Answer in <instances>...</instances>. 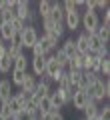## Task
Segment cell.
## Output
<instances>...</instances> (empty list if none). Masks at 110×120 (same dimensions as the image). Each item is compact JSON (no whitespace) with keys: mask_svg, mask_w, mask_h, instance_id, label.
Returning <instances> with one entry per match:
<instances>
[{"mask_svg":"<svg viewBox=\"0 0 110 120\" xmlns=\"http://www.w3.org/2000/svg\"><path fill=\"white\" fill-rule=\"evenodd\" d=\"M86 94L90 96V100H94V102H100V100H104V98H108L110 96V82H108V78H100L98 76L96 80L92 82V84L88 86V90H86Z\"/></svg>","mask_w":110,"mask_h":120,"instance_id":"obj_1","label":"cell"},{"mask_svg":"<svg viewBox=\"0 0 110 120\" xmlns=\"http://www.w3.org/2000/svg\"><path fill=\"white\" fill-rule=\"evenodd\" d=\"M80 24L86 34H94L96 28L100 26V16H98L96 10H86V12L80 14Z\"/></svg>","mask_w":110,"mask_h":120,"instance_id":"obj_2","label":"cell"},{"mask_svg":"<svg viewBox=\"0 0 110 120\" xmlns=\"http://www.w3.org/2000/svg\"><path fill=\"white\" fill-rule=\"evenodd\" d=\"M38 40V32H36V26H28L26 24L24 28L20 30V44H22V50L24 48H32Z\"/></svg>","mask_w":110,"mask_h":120,"instance_id":"obj_3","label":"cell"},{"mask_svg":"<svg viewBox=\"0 0 110 120\" xmlns=\"http://www.w3.org/2000/svg\"><path fill=\"white\" fill-rule=\"evenodd\" d=\"M48 98H50V104H52V110L54 112H60V108H64L66 104H70L72 102V98L68 94H64L62 90H52L50 94H48Z\"/></svg>","mask_w":110,"mask_h":120,"instance_id":"obj_4","label":"cell"},{"mask_svg":"<svg viewBox=\"0 0 110 120\" xmlns=\"http://www.w3.org/2000/svg\"><path fill=\"white\" fill-rule=\"evenodd\" d=\"M78 26H80V12H78V10L64 14V28H68V30L74 32V30H78Z\"/></svg>","mask_w":110,"mask_h":120,"instance_id":"obj_5","label":"cell"},{"mask_svg":"<svg viewBox=\"0 0 110 120\" xmlns=\"http://www.w3.org/2000/svg\"><path fill=\"white\" fill-rule=\"evenodd\" d=\"M14 12H16V18H20L26 24V18H28V14H30V2H26V0H16V2H14Z\"/></svg>","mask_w":110,"mask_h":120,"instance_id":"obj_6","label":"cell"},{"mask_svg":"<svg viewBox=\"0 0 110 120\" xmlns=\"http://www.w3.org/2000/svg\"><path fill=\"white\" fill-rule=\"evenodd\" d=\"M88 102H90V96L86 94L84 90H78L76 94L72 96V102H70V104L74 106V110H84V106H86Z\"/></svg>","mask_w":110,"mask_h":120,"instance_id":"obj_7","label":"cell"},{"mask_svg":"<svg viewBox=\"0 0 110 120\" xmlns=\"http://www.w3.org/2000/svg\"><path fill=\"white\" fill-rule=\"evenodd\" d=\"M98 78V74H94V72H90V70H82V74H80V80H78V88L80 90H88V86L92 84L94 80Z\"/></svg>","mask_w":110,"mask_h":120,"instance_id":"obj_8","label":"cell"},{"mask_svg":"<svg viewBox=\"0 0 110 120\" xmlns=\"http://www.w3.org/2000/svg\"><path fill=\"white\" fill-rule=\"evenodd\" d=\"M12 98V84H10V80H0V104L2 102H8V100Z\"/></svg>","mask_w":110,"mask_h":120,"instance_id":"obj_9","label":"cell"},{"mask_svg":"<svg viewBox=\"0 0 110 120\" xmlns=\"http://www.w3.org/2000/svg\"><path fill=\"white\" fill-rule=\"evenodd\" d=\"M48 18H50L54 24H60V22L64 24V10H62V4H60V2H54L50 14H48Z\"/></svg>","mask_w":110,"mask_h":120,"instance_id":"obj_10","label":"cell"},{"mask_svg":"<svg viewBox=\"0 0 110 120\" xmlns=\"http://www.w3.org/2000/svg\"><path fill=\"white\" fill-rule=\"evenodd\" d=\"M74 46H76L78 54H86V52H88V34H86V32L78 34L76 40H74Z\"/></svg>","mask_w":110,"mask_h":120,"instance_id":"obj_11","label":"cell"},{"mask_svg":"<svg viewBox=\"0 0 110 120\" xmlns=\"http://www.w3.org/2000/svg\"><path fill=\"white\" fill-rule=\"evenodd\" d=\"M60 50L66 54V58H68V60L74 58V56L78 54V52H76V46H74V38H66V40L62 42V46H60Z\"/></svg>","mask_w":110,"mask_h":120,"instance_id":"obj_12","label":"cell"},{"mask_svg":"<svg viewBox=\"0 0 110 120\" xmlns=\"http://www.w3.org/2000/svg\"><path fill=\"white\" fill-rule=\"evenodd\" d=\"M30 62H32V74L34 76H42L44 70H46V60L42 58H30Z\"/></svg>","mask_w":110,"mask_h":120,"instance_id":"obj_13","label":"cell"},{"mask_svg":"<svg viewBox=\"0 0 110 120\" xmlns=\"http://www.w3.org/2000/svg\"><path fill=\"white\" fill-rule=\"evenodd\" d=\"M38 44H40V48H42V52H44V56L46 54H52V52L56 50V44L52 42L50 38H46V36H38Z\"/></svg>","mask_w":110,"mask_h":120,"instance_id":"obj_14","label":"cell"},{"mask_svg":"<svg viewBox=\"0 0 110 120\" xmlns=\"http://www.w3.org/2000/svg\"><path fill=\"white\" fill-rule=\"evenodd\" d=\"M26 68H28V58H26V54L22 52L20 56H16V58L12 60V70H20V72H26Z\"/></svg>","mask_w":110,"mask_h":120,"instance_id":"obj_15","label":"cell"},{"mask_svg":"<svg viewBox=\"0 0 110 120\" xmlns=\"http://www.w3.org/2000/svg\"><path fill=\"white\" fill-rule=\"evenodd\" d=\"M82 112H84V120L96 118V116H98V104L94 102V100H90V102L84 106V110H82Z\"/></svg>","mask_w":110,"mask_h":120,"instance_id":"obj_16","label":"cell"},{"mask_svg":"<svg viewBox=\"0 0 110 120\" xmlns=\"http://www.w3.org/2000/svg\"><path fill=\"white\" fill-rule=\"evenodd\" d=\"M22 92H34V88H36V76L34 74H28L26 72L24 76V82H22Z\"/></svg>","mask_w":110,"mask_h":120,"instance_id":"obj_17","label":"cell"},{"mask_svg":"<svg viewBox=\"0 0 110 120\" xmlns=\"http://www.w3.org/2000/svg\"><path fill=\"white\" fill-rule=\"evenodd\" d=\"M52 6H54V2H50V0H42V2H38V16L40 18H46L48 14H50V10H52Z\"/></svg>","mask_w":110,"mask_h":120,"instance_id":"obj_18","label":"cell"},{"mask_svg":"<svg viewBox=\"0 0 110 120\" xmlns=\"http://www.w3.org/2000/svg\"><path fill=\"white\" fill-rule=\"evenodd\" d=\"M94 34L100 38L102 44H108V40H110V26H102V24H100V26L96 28V32H94Z\"/></svg>","mask_w":110,"mask_h":120,"instance_id":"obj_19","label":"cell"},{"mask_svg":"<svg viewBox=\"0 0 110 120\" xmlns=\"http://www.w3.org/2000/svg\"><path fill=\"white\" fill-rule=\"evenodd\" d=\"M106 44H102L100 42V38H98L96 34H88V50H100V48H104Z\"/></svg>","mask_w":110,"mask_h":120,"instance_id":"obj_20","label":"cell"},{"mask_svg":"<svg viewBox=\"0 0 110 120\" xmlns=\"http://www.w3.org/2000/svg\"><path fill=\"white\" fill-rule=\"evenodd\" d=\"M12 34H14V30H12V26L6 22L2 28H0V40H4V42H10V38H12Z\"/></svg>","mask_w":110,"mask_h":120,"instance_id":"obj_21","label":"cell"},{"mask_svg":"<svg viewBox=\"0 0 110 120\" xmlns=\"http://www.w3.org/2000/svg\"><path fill=\"white\" fill-rule=\"evenodd\" d=\"M110 74V56H106V58L100 60V70H98V76H106L108 78Z\"/></svg>","mask_w":110,"mask_h":120,"instance_id":"obj_22","label":"cell"},{"mask_svg":"<svg viewBox=\"0 0 110 120\" xmlns=\"http://www.w3.org/2000/svg\"><path fill=\"white\" fill-rule=\"evenodd\" d=\"M10 68H12V58L6 54L4 58H0V74H8Z\"/></svg>","mask_w":110,"mask_h":120,"instance_id":"obj_23","label":"cell"},{"mask_svg":"<svg viewBox=\"0 0 110 120\" xmlns=\"http://www.w3.org/2000/svg\"><path fill=\"white\" fill-rule=\"evenodd\" d=\"M24 76H26V72H20V70H12L10 84H12V86H22V82H24Z\"/></svg>","mask_w":110,"mask_h":120,"instance_id":"obj_24","label":"cell"},{"mask_svg":"<svg viewBox=\"0 0 110 120\" xmlns=\"http://www.w3.org/2000/svg\"><path fill=\"white\" fill-rule=\"evenodd\" d=\"M36 106H38V112H40V114H44V112H54V110H52V104H50V98H48V96H44V98L40 100Z\"/></svg>","mask_w":110,"mask_h":120,"instance_id":"obj_25","label":"cell"},{"mask_svg":"<svg viewBox=\"0 0 110 120\" xmlns=\"http://www.w3.org/2000/svg\"><path fill=\"white\" fill-rule=\"evenodd\" d=\"M54 60H56V62H58V66H60V68H66V64H68V58H66V54H64V52L62 50H60V48H58V50H56V54H54Z\"/></svg>","mask_w":110,"mask_h":120,"instance_id":"obj_26","label":"cell"},{"mask_svg":"<svg viewBox=\"0 0 110 120\" xmlns=\"http://www.w3.org/2000/svg\"><path fill=\"white\" fill-rule=\"evenodd\" d=\"M108 10V2L106 0H94V10Z\"/></svg>","mask_w":110,"mask_h":120,"instance_id":"obj_27","label":"cell"},{"mask_svg":"<svg viewBox=\"0 0 110 120\" xmlns=\"http://www.w3.org/2000/svg\"><path fill=\"white\" fill-rule=\"evenodd\" d=\"M52 30H54L56 34H58L60 38H62V34H64V30H66V28H64V24L60 22V24H54V28H52Z\"/></svg>","mask_w":110,"mask_h":120,"instance_id":"obj_28","label":"cell"},{"mask_svg":"<svg viewBox=\"0 0 110 120\" xmlns=\"http://www.w3.org/2000/svg\"><path fill=\"white\" fill-rule=\"evenodd\" d=\"M102 26H110V12L108 10L102 14Z\"/></svg>","mask_w":110,"mask_h":120,"instance_id":"obj_29","label":"cell"},{"mask_svg":"<svg viewBox=\"0 0 110 120\" xmlns=\"http://www.w3.org/2000/svg\"><path fill=\"white\" fill-rule=\"evenodd\" d=\"M52 114H54V112H44V114L38 116V120H52Z\"/></svg>","mask_w":110,"mask_h":120,"instance_id":"obj_30","label":"cell"},{"mask_svg":"<svg viewBox=\"0 0 110 120\" xmlns=\"http://www.w3.org/2000/svg\"><path fill=\"white\" fill-rule=\"evenodd\" d=\"M6 22H8V20H6V14H4V10H0V28H2V26H4Z\"/></svg>","mask_w":110,"mask_h":120,"instance_id":"obj_31","label":"cell"},{"mask_svg":"<svg viewBox=\"0 0 110 120\" xmlns=\"http://www.w3.org/2000/svg\"><path fill=\"white\" fill-rule=\"evenodd\" d=\"M52 120H64V116L60 114V112H54V114H52Z\"/></svg>","mask_w":110,"mask_h":120,"instance_id":"obj_32","label":"cell"},{"mask_svg":"<svg viewBox=\"0 0 110 120\" xmlns=\"http://www.w3.org/2000/svg\"><path fill=\"white\" fill-rule=\"evenodd\" d=\"M6 8V0H0V10H4Z\"/></svg>","mask_w":110,"mask_h":120,"instance_id":"obj_33","label":"cell"},{"mask_svg":"<svg viewBox=\"0 0 110 120\" xmlns=\"http://www.w3.org/2000/svg\"><path fill=\"white\" fill-rule=\"evenodd\" d=\"M92 120H108V118H104V116H100V114H98L96 118H92Z\"/></svg>","mask_w":110,"mask_h":120,"instance_id":"obj_34","label":"cell"},{"mask_svg":"<svg viewBox=\"0 0 110 120\" xmlns=\"http://www.w3.org/2000/svg\"><path fill=\"white\" fill-rule=\"evenodd\" d=\"M0 120H6V118H4V116H2V114H0Z\"/></svg>","mask_w":110,"mask_h":120,"instance_id":"obj_35","label":"cell"},{"mask_svg":"<svg viewBox=\"0 0 110 120\" xmlns=\"http://www.w3.org/2000/svg\"><path fill=\"white\" fill-rule=\"evenodd\" d=\"M80 120H84V118H80Z\"/></svg>","mask_w":110,"mask_h":120,"instance_id":"obj_36","label":"cell"}]
</instances>
